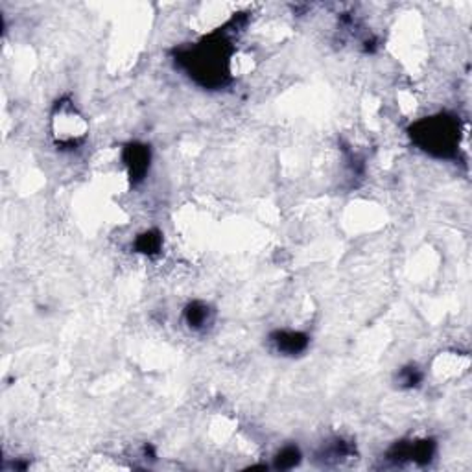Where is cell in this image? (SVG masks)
<instances>
[{"mask_svg":"<svg viewBox=\"0 0 472 472\" xmlns=\"http://www.w3.org/2000/svg\"><path fill=\"white\" fill-rule=\"evenodd\" d=\"M229 43L224 37L212 35L192 50L179 54V63L205 87H220L229 76Z\"/></svg>","mask_w":472,"mask_h":472,"instance_id":"cell-1","label":"cell"},{"mask_svg":"<svg viewBox=\"0 0 472 472\" xmlns=\"http://www.w3.org/2000/svg\"><path fill=\"white\" fill-rule=\"evenodd\" d=\"M185 319H187L190 329H203L209 323V307L203 303H190L185 310Z\"/></svg>","mask_w":472,"mask_h":472,"instance_id":"cell-5","label":"cell"},{"mask_svg":"<svg viewBox=\"0 0 472 472\" xmlns=\"http://www.w3.org/2000/svg\"><path fill=\"white\" fill-rule=\"evenodd\" d=\"M124 163L128 166L129 177L133 183L143 181L150 168V150L144 144H128L124 150Z\"/></svg>","mask_w":472,"mask_h":472,"instance_id":"cell-3","label":"cell"},{"mask_svg":"<svg viewBox=\"0 0 472 472\" xmlns=\"http://www.w3.org/2000/svg\"><path fill=\"white\" fill-rule=\"evenodd\" d=\"M301 461V452L297 446H286L277 454L275 467L277 468H294Z\"/></svg>","mask_w":472,"mask_h":472,"instance_id":"cell-7","label":"cell"},{"mask_svg":"<svg viewBox=\"0 0 472 472\" xmlns=\"http://www.w3.org/2000/svg\"><path fill=\"white\" fill-rule=\"evenodd\" d=\"M400 378H402L404 385H417L421 382V373L417 367H408L400 373Z\"/></svg>","mask_w":472,"mask_h":472,"instance_id":"cell-8","label":"cell"},{"mask_svg":"<svg viewBox=\"0 0 472 472\" xmlns=\"http://www.w3.org/2000/svg\"><path fill=\"white\" fill-rule=\"evenodd\" d=\"M163 238H160V233L157 231H148V233L141 234L135 242V248L138 253H146V255H153V253L159 251Z\"/></svg>","mask_w":472,"mask_h":472,"instance_id":"cell-6","label":"cell"},{"mask_svg":"<svg viewBox=\"0 0 472 472\" xmlns=\"http://www.w3.org/2000/svg\"><path fill=\"white\" fill-rule=\"evenodd\" d=\"M412 138L424 152L436 157H450L459 144V124L454 116L437 115L412 126Z\"/></svg>","mask_w":472,"mask_h":472,"instance_id":"cell-2","label":"cell"},{"mask_svg":"<svg viewBox=\"0 0 472 472\" xmlns=\"http://www.w3.org/2000/svg\"><path fill=\"white\" fill-rule=\"evenodd\" d=\"M271 341L279 353L288 354V356L303 353L308 347V336L303 332H294V330H277L271 334Z\"/></svg>","mask_w":472,"mask_h":472,"instance_id":"cell-4","label":"cell"}]
</instances>
